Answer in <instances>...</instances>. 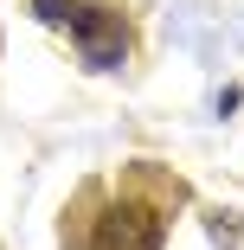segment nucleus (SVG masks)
Wrapping results in <instances>:
<instances>
[{"instance_id":"f257e3e1","label":"nucleus","mask_w":244,"mask_h":250,"mask_svg":"<svg viewBox=\"0 0 244 250\" xmlns=\"http://www.w3.org/2000/svg\"><path fill=\"white\" fill-rule=\"evenodd\" d=\"M32 13L45 26L71 32L77 58L90 71H122L129 64V20L116 7H103V0H32Z\"/></svg>"},{"instance_id":"f03ea898","label":"nucleus","mask_w":244,"mask_h":250,"mask_svg":"<svg viewBox=\"0 0 244 250\" xmlns=\"http://www.w3.org/2000/svg\"><path fill=\"white\" fill-rule=\"evenodd\" d=\"M167 237V218L148 192H116L96 206L90 231H84V250H161Z\"/></svg>"}]
</instances>
